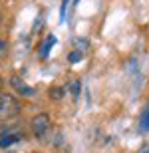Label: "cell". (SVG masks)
<instances>
[{
    "mask_svg": "<svg viewBox=\"0 0 149 153\" xmlns=\"http://www.w3.org/2000/svg\"><path fill=\"white\" fill-rule=\"evenodd\" d=\"M20 108H22V103L14 96H10V94L0 96V119H8V117L18 115L20 114Z\"/></svg>",
    "mask_w": 149,
    "mask_h": 153,
    "instance_id": "1",
    "label": "cell"
},
{
    "mask_svg": "<svg viewBox=\"0 0 149 153\" xmlns=\"http://www.w3.org/2000/svg\"><path fill=\"white\" fill-rule=\"evenodd\" d=\"M50 127H52V121H50V115L48 114H38L30 121V129H32V133L36 137H44L50 131Z\"/></svg>",
    "mask_w": 149,
    "mask_h": 153,
    "instance_id": "2",
    "label": "cell"
},
{
    "mask_svg": "<svg viewBox=\"0 0 149 153\" xmlns=\"http://www.w3.org/2000/svg\"><path fill=\"white\" fill-rule=\"evenodd\" d=\"M22 137V133H18V131H12V129H2L0 131V147H10V145H14V143L18 141Z\"/></svg>",
    "mask_w": 149,
    "mask_h": 153,
    "instance_id": "3",
    "label": "cell"
},
{
    "mask_svg": "<svg viewBox=\"0 0 149 153\" xmlns=\"http://www.w3.org/2000/svg\"><path fill=\"white\" fill-rule=\"evenodd\" d=\"M10 85L20 94V96H34V94H36V90L28 88V85L24 84V79L18 78V76H12V78H10Z\"/></svg>",
    "mask_w": 149,
    "mask_h": 153,
    "instance_id": "4",
    "label": "cell"
},
{
    "mask_svg": "<svg viewBox=\"0 0 149 153\" xmlns=\"http://www.w3.org/2000/svg\"><path fill=\"white\" fill-rule=\"evenodd\" d=\"M54 44H56V36H48L46 42H44V44H42V48H40V56L46 58L48 54H50V48H52Z\"/></svg>",
    "mask_w": 149,
    "mask_h": 153,
    "instance_id": "5",
    "label": "cell"
},
{
    "mask_svg": "<svg viewBox=\"0 0 149 153\" xmlns=\"http://www.w3.org/2000/svg\"><path fill=\"white\" fill-rule=\"evenodd\" d=\"M48 96H50V100H54V102H60V100H64V88H50Z\"/></svg>",
    "mask_w": 149,
    "mask_h": 153,
    "instance_id": "6",
    "label": "cell"
},
{
    "mask_svg": "<svg viewBox=\"0 0 149 153\" xmlns=\"http://www.w3.org/2000/svg\"><path fill=\"white\" fill-rule=\"evenodd\" d=\"M139 129H141V131H147V129H149V105H147V109L143 111V115H141V121H139Z\"/></svg>",
    "mask_w": 149,
    "mask_h": 153,
    "instance_id": "7",
    "label": "cell"
},
{
    "mask_svg": "<svg viewBox=\"0 0 149 153\" xmlns=\"http://www.w3.org/2000/svg\"><path fill=\"white\" fill-rule=\"evenodd\" d=\"M8 50H10V46H8V42H6V40H0V60L8 56Z\"/></svg>",
    "mask_w": 149,
    "mask_h": 153,
    "instance_id": "8",
    "label": "cell"
},
{
    "mask_svg": "<svg viewBox=\"0 0 149 153\" xmlns=\"http://www.w3.org/2000/svg\"><path fill=\"white\" fill-rule=\"evenodd\" d=\"M74 44L80 48L78 52H82V54H84V50H87V46H90V44H87V40H74Z\"/></svg>",
    "mask_w": 149,
    "mask_h": 153,
    "instance_id": "9",
    "label": "cell"
},
{
    "mask_svg": "<svg viewBox=\"0 0 149 153\" xmlns=\"http://www.w3.org/2000/svg\"><path fill=\"white\" fill-rule=\"evenodd\" d=\"M82 56H84V54L76 50V52H72V54H70V58H68V60H70L72 64H76V62H80V60H82Z\"/></svg>",
    "mask_w": 149,
    "mask_h": 153,
    "instance_id": "10",
    "label": "cell"
},
{
    "mask_svg": "<svg viewBox=\"0 0 149 153\" xmlns=\"http://www.w3.org/2000/svg\"><path fill=\"white\" fill-rule=\"evenodd\" d=\"M72 94H74V97H78V94H80V82L72 84Z\"/></svg>",
    "mask_w": 149,
    "mask_h": 153,
    "instance_id": "11",
    "label": "cell"
},
{
    "mask_svg": "<svg viewBox=\"0 0 149 153\" xmlns=\"http://www.w3.org/2000/svg\"><path fill=\"white\" fill-rule=\"evenodd\" d=\"M68 2H70V0H64L62 8H60V14H62V16H64V14H66V6H68Z\"/></svg>",
    "mask_w": 149,
    "mask_h": 153,
    "instance_id": "12",
    "label": "cell"
},
{
    "mask_svg": "<svg viewBox=\"0 0 149 153\" xmlns=\"http://www.w3.org/2000/svg\"><path fill=\"white\" fill-rule=\"evenodd\" d=\"M2 88H4V79L0 78V96H2Z\"/></svg>",
    "mask_w": 149,
    "mask_h": 153,
    "instance_id": "13",
    "label": "cell"
},
{
    "mask_svg": "<svg viewBox=\"0 0 149 153\" xmlns=\"http://www.w3.org/2000/svg\"><path fill=\"white\" fill-rule=\"evenodd\" d=\"M143 153H149V149H145V151H143Z\"/></svg>",
    "mask_w": 149,
    "mask_h": 153,
    "instance_id": "14",
    "label": "cell"
},
{
    "mask_svg": "<svg viewBox=\"0 0 149 153\" xmlns=\"http://www.w3.org/2000/svg\"><path fill=\"white\" fill-rule=\"evenodd\" d=\"M0 24H2V16H0Z\"/></svg>",
    "mask_w": 149,
    "mask_h": 153,
    "instance_id": "15",
    "label": "cell"
}]
</instances>
